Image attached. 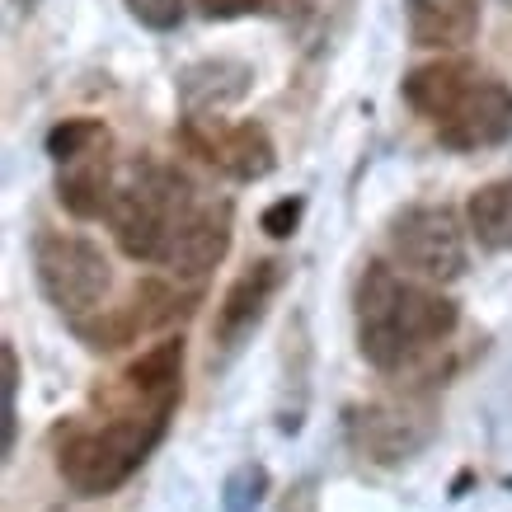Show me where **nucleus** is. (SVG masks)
I'll return each instance as SVG.
<instances>
[{
	"instance_id": "nucleus-13",
	"label": "nucleus",
	"mask_w": 512,
	"mask_h": 512,
	"mask_svg": "<svg viewBox=\"0 0 512 512\" xmlns=\"http://www.w3.org/2000/svg\"><path fill=\"white\" fill-rule=\"evenodd\" d=\"M99 146H109L104 123H94V118H71V123L52 127V137H47V156L62 160V165H71V160L90 156V151H99Z\"/></svg>"
},
{
	"instance_id": "nucleus-4",
	"label": "nucleus",
	"mask_w": 512,
	"mask_h": 512,
	"mask_svg": "<svg viewBox=\"0 0 512 512\" xmlns=\"http://www.w3.org/2000/svg\"><path fill=\"white\" fill-rule=\"evenodd\" d=\"M404 99L451 151H484L512 137V90L475 62H433L404 80Z\"/></svg>"
},
{
	"instance_id": "nucleus-8",
	"label": "nucleus",
	"mask_w": 512,
	"mask_h": 512,
	"mask_svg": "<svg viewBox=\"0 0 512 512\" xmlns=\"http://www.w3.org/2000/svg\"><path fill=\"white\" fill-rule=\"evenodd\" d=\"M184 146L202 165H212L217 174H231V179H264L273 165H278V151H273V137H268L259 123H226V118H188L184 123Z\"/></svg>"
},
{
	"instance_id": "nucleus-16",
	"label": "nucleus",
	"mask_w": 512,
	"mask_h": 512,
	"mask_svg": "<svg viewBox=\"0 0 512 512\" xmlns=\"http://www.w3.org/2000/svg\"><path fill=\"white\" fill-rule=\"evenodd\" d=\"M207 19H245V15H264L273 10V0H198Z\"/></svg>"
},
{
	"instance_id": "nucleus-14",
	"label": "nucleus",
	"mask_w": 512,
	"mask_h": 512,
	"mask_svg": "<svg viewBox=\"0 0 512 512\" xmlns=\"http://www.w3.org/2000/svg\"><path fill=\"white\" fill-rule=\"evenodd\" d=\"M127 10L146 24V29H174L184 19V0H127Z\"/></svg>"
},
{
	"instance_id": "nucleus-11",
	"label": "nucleus",
	"mask_w": 512,
	"mask_h": 512,
	"mask_svg": "<svg viewBox=\"0 0 512 512\" xmlns=\"http://www.w3.org/2000/svg\"><path fill=\"white\" fill-rule=\"evenodd\" d=\"M419 47H461L480 29V0H404Z\"/></svg>"
},
{
	"instance_id": "nucleus-6",
	"label": "nucleus",
	"mask_w": 512,
	"mask_h": 512,
	"mask_svg": "<svg viewBox=\"0 0 512 512\" xmlns=\"http://www.w3.org/2000/svg\"><path fill=\"white\" fill-rule=\"evenodd\" d=\"M390 249L404 264V273H414L423 282H451L466 268V235L451 207H409L390 226Z\"/></svg>"
},
{
	"instance_id": "nucleus-15",
	"label": "nucleus",
	"mask_w": 512,
	"mask_h": 512,
	"mask_svg": "<svg viewBox=\"0 0 512 512\" xmlns=\"http://www.w3.org/2000/svg\"><path fill=\"white\" fill-rule=\"evenodd\" d=\"M0 362H5V451H15V395H19V357H15V348H10V343L0 348Z\"/></svg>"
},
{
	"instance_id": "nucleus-12",
	"label": "nucleus",
	"mask_w": 512,
	"mask_h": 512,
	"mask_svg": "<svg viewBox=\"0 0 512 512\" xmlns=\"http://www.w3.org/2000/svg\"><path fill=\"white\" fill-rule=\"evenodd\" d=\"M470 231L480 235V245L489 249H512V179L484 184L470 198Z\"/></svg>"
},
{
	"instance_id": "nucleus-5",
	"label": "nucleus",
	"mask_w": 512,
	"mask_h": 512,
	"mask_svg": "<svg viewBox=\"0 0 512 512\" xmlns=\"http://www.w3.org/2000/svg\"><path fill=\"white\" fill-rule=\"evenodd\" d=\"M33 268H38V287L62 315L94 311L113 287V268L104 249L80 240V235H43L33 249Z\"/></svg>"
},
{
	"instance_id": "nucleus-10",
	"label": "nucleus",
	"mask_w": 512,
	"mask_h": 512,
	"mask_svg": "<svg viewBox=\"0 0 512 512\" xmlns=\"http://www.w3.org/2000/svg\"><path fill=\"white\" fill-rule=\"evenodd\" d=\"M278 287H282V264L278 259H259V264H249L245 273L231 282V292L221 296L217 325H212V339H217L221 353H235V348L254 334V325L264 320L268 301H273Z\"/></svg>"
},
{
	"instance_id": "nucleus-1",
	"label": "nucleus",
	"mask_w": 512,
	"mask_h": 512,
	"mask_svg": "<svg viewBox=\"0 0 512 512\" xmlns=\"http://www.w3.org/2000/svg\"><path fill=\"white\" fill-rule=\"evenodd\" d=\"M184 395V343L165 339L141 353L104 395L90 419L66 428L57 442V470L80 498H104L141 470L170 428Z\"/></svg>"
},
{
	"instance_id": "nucleus-17",
	"label": "nucleus",
	"mask_w": 512,
	"mask_h": 512,
	"mask_svg": "<svg viewBox=\"0 0 512 512\" xmlns=\"http://www.w3.org/2000/svg\"><path fill=\"white\" fill-rule=\"evenodd\" d=\"M296 221H301V198H282V202H273V207L264 212V231L282 240V235H292Z\"/></svg>"
},
{
	"instance_id": "nucleus-18",
	"label": "nucleus",
	"mask_w": 512,
	"mask_h": 512,
	"mask_svg": "<svg viewBox=\"0 0 512 512\" xmlns=\"http://www.w3.org/2000/svg\"><path fill=\"white\" fill-rule=\"evenodd\" d=\"M19 5H38V0H19Z\"/></svg>"
},
{
	"instance_id": "nucleus-7",
	"label": "nucleus",
	"mask_w": 512,
	"mask_h": 512,
	"mask_svg": "<svg viewBox=\"0 0 512 512\" xmlns=\"http://www.w3.org/2000/svg\"><path fill=\"white\" fill-rule=\"evenodd\" d=\"M198 296H202V282H184V278L141 282L127 306H118V311L104 315V320H80L76 329L90 348H123V343H132L137 334H151V329L188 315V306H193Z\"/></svg>"
},
{
	"instance_id": "nucleus-3",
	"label": "nucleus",
	"mask_w": 512,
	"mask_h": 512,
	"mask_svg": "<svg viewBox=\"0 0 512 512\" xmlns=\"http://www.w3.org/2000/svg\"><path fill=\"white\" fill-rule=\"evenodd\" d=\"M456 329V306L414 273L367 264L357 282V348L376 372H400Z\"/></svg>"
},
{
	"instance_id": "nucleus-9",
	"label": "nucleus",
	"mask_w": 512,
	"mask_h": 512,
	"mask_svg": "<svg viewBox=\"0 0 512 512\" xmlns=\"http://www.w3.org/2000/svg\"><path fill=\"white\" fill-rule=\"evenodd\" d=\"M433 437V409L423 400H376L348 414V442L381 466L414 456Z\"/></svg>"
},
{
	"instance_id": "nucleus-2",
	"label": "nucleus",
	"mask_w": 512,
	"mask_h": 512,
	"mask_svg": "<svg viewBox=\"0 0 512 512\" xmlns=\"http://www.w3.org/2000/svg\"><path fill=\"white\" fill-rule=\"evenodd\" d=\"M109 221L127 259L170 268L184 282H202L231 249V202L202 198L188 174L156 160H141L118 179Z\"/></svg>"
}]
</instances>
